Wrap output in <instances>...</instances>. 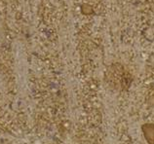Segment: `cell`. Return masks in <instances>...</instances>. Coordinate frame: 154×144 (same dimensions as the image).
I'll return each mask as SVG.
<instances>
[{
	"instance_id": "obj_1",
	"label": "cell",
	"mask_w": 154,
	"mask_h": 144,
	"mask_svg": "<svg viewBox=\"0 0 154 144\" xmlns=\"http://www.w3.org/2000/svg\"><path fill=\"white\" fill-rule=\"evenodd\" d=\"M141 130L148 144H154V124L146 123L141 126Z\"/></svg>"
}]
</instances>
